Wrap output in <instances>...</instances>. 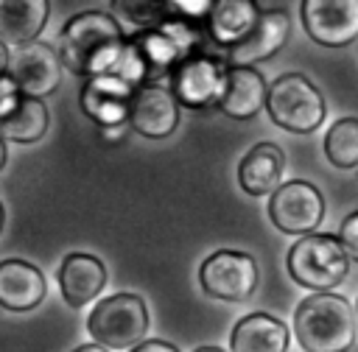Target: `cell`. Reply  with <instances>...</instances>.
<instances>
[{
	"label": "cell",
	"instance_id": "obj_1",
	"mask_svg": "<svg viewBox=\"0 0 358 352\" xmlns=\"http://www.w3.org/2000/svg\"><path fill=\"white\" fill-rule=\"evenodd\" d=\"M126 47V34L109 11H81L70 17L59 34V61L73 75H112Z\"/></svg>",
	"mask_w": 358,
	"mask_h": 352
},
{
	"label": "cell",
	"instance_id": "obj_2",
	"mask_svg": "<svg viewBox=\"0 0 358 352\" xmlns=\"http://www.w3.org/2000/svg\"><path fill=\"white\" fill-rule=\"evenodd\" d=\"M355 327V310L338 293H310L294 313V335L305 352H347Z\"/></svg>",
	"mask_w": 358,
	"mask_h": 352
},
{
	"label": "cell",
	"instance_id": "obj_3",
	"mask_svg": "<svg viewBox=\"0 0 358 352\" xmlns=\"http://www.w3.org/2000/svg\"><path fill=\"white\" fill-rule=\"evenodd\" d=\"M285 265L296 285L310 288L313 293H330V288L347 277L350 257L333 235H302L288 249Z\"/></svg>",
	"mask_w": 358,
	"mask_h": 352
},
{
	"label": "cell",
	"instance_id": "obj_4",
	"mask_svg": "<svg viewBox=\"0 0 358 352\" xmlns=\"http://www.w3.org/2000/svg\"><path fill=\"white\" fill-rule=\"evenodd\" d=\"M266 109L271 120L294 134H310L324 120V98L302 73H282L268 84Z\"/></svg>",
	"mask_w": 358,
	"mask_h": 352
},
{
	"label": "cell",
	"instance_id": "obj_5",
	"mask_svg": "<svg viewBox=\"0 0 358 352\" xmlns=\"http://www.w3.org/2000/svg\"><path fill=\"white\" fill-rule=\"evenodd\" d=\"M92 341L103 349H134L148 330V310L137 293H112L101 299L87 318Z\"/></svg>",
	"mask_w": 358,
	"mask_h": 352
},
{
	"label": "cell",
	"instance_id": "obj_6",
	"mask_svg": "<svg viewBox=\"0 0 358 352\" xmlns=\"http://www.w3.org/2000/svg\"><path fill=\"white\" fill-rule=\"evenodd\" d=\"M227 61L221 53L201 47L193 56H187L176 70L168 75L171 78V92L182 106L190 109H210L221 103L224 87H227Z\"/></svg>",
	"mask_w": 358,
	"mask_h": 352
},
{
	"label": "cell",
	"instance_id": "obj_7",
	"mask_svg": "<svg viewBox=\"0 0 358 352\" xmlns=\"http://www.w3.org/2000/svg\"><path fill=\"white\" fill-rule=\"evenodd\" d=\"M201 291L213 299L243 302L257 288V263L246 251H213L199 268Z\"/></svg>",
	"mask_w": 358,
	"mask_h": 352
},
{
	"label": "cell",
	"instance_id": "obj_8",
	"mask_svg": "<svg viewBox=\"0 0 358 352\" xmlns=\"http://www.w3.org/2000/svg\"><path fill=\"white\" fill-rule=\"evenodd\" d=\"M6 75L11 78V84L17 87L20 95L42 101V98H48L50 92L59 89L62 61H59V53L50 45L31 42V45H22V47L11 50Z\"/></svg>",
	"mask_w": 358,
	"mask_h": 352
},
{
	"label": "cell",
	"instance_id": "obj_9",
	"mask_svg": "<svg viewBox=\"0 0 358 352\" xmlns=\"http://www.w3.org/2000/svg\"><path fill=\"white\" fill-rule=\"evenodd\" d=\"M324 215L322 193L302 179L280 184L268 198V218L280 232L288 235H310Z\"/></svg>",
	"mask_w": 358,
	"mask_h": 352
},
{
	"label": "cell",
	"instance_id": "obj_10",
	"mask_svg": "<svg viewBox=\"0 0 358 352\" xmlns=\"http://www.w3.org/2000/svg\"><path fill=\"white\" fill-rule=\"evenodd\" d=\"M302 25L324 47H344L358 39V0H305Z\"/></svg>",
	"mask_w": 358,
	"mask_h": 352
},
{
	"label": "cell",
	"instance_id": "obj_11",
	"mask_svg": "<svg viewBox=\"0 0 358 352\" xmlns=\"http://www.w3.org/2000/svg\"><path fill=\"white\" fill-rule=\"evenodd\" d=\"M131 98L134 89L115 75H95L87 78V84L81 87V109L92 123H98V129L126 126Z\"/></svg>",
	"mask_w": 358,
	"mask_h": 352
},
{
	"label": "cell",
	"instance_id": "obj_12",
	"mask_svg": "<svg viewBox=\"0 0 358 352\" xmlns=\"http://www.w3.org/2000/svg\"><path fill=\"white\" fill-rule=\"evenodd\" d=\"M129 126L151 140H162L173 134L179 126V101L173 92L162 84H145L134 89L131 98V112H129Z\"/></svg>",
	"mask_w": 358,
	"mask_h": 352
},
{
	"label": "cell",
	"instance_id": "obj_13",
	"mask_svg": "<svg viewBox=\"0 0 358 352\" xmlns=\"http://www.w3.org/2000/svg\"><path fill=\"white\" fill-rule=\"evenodd\" d=\"M291 22L285 11H260L255 28L232 47L221 50L227 67H252L255 61L271 59L288 39Z\"/></svg>",
	"mask_w": 358,
	"mask_h": 352
},
{
	"label": "cell",
	"instance_id": "obj_14",
	"mask_svg": "<svg viewBox=\"0 0 358 352\" xmlns=\"http://www.w3.org/2000/svg\"><path fill=\"white\" fill-rule=\"evenodd\" d=\"M45 293H48V282L36 265L17 257L0 263V307L25 313L39 307Z\"/></svg>",
	"mask_w": 358,
	"mask_h": 352
},
{
	"label": "cell",
	"instance_id": "obj_15",
	"mask_svg": "<svg viewBox=\"0 0 358 352\" xmlns=\"http://www.w3.org/2000/svg\"><path fill=\"white\" fill-rule=\"evenodd\" d=\"M106 285V268L95 254L73 251L59 265V288L70 307H84Z\"/></svg>",
	"mask_w": 358,
	"mask_h": 352
},
{
	"label": "cell",
	"instance_id": "obj_16",
	"mask_svg": "<svg viewBox=\"0 0 358 352\" xmlns=\"http://www.w3.org/2000/svg\"><path fill=\"white\" fill-rule=\"evenodd\" d=\"M260 11H257V3L252 0H215L207 11V20H204V28H207V36L215 47L227 50L232 45H238L257 22Z\"/></svg>",
	"mask_w": 358,
	"mask_h": 352
},
{
	"label": "cell",
	"instance_id": "obj_17",
	"mask_svg": "<svg viewBox=\"0 0 358 352\" xmlns=\"http://www.w3.org/2000/svg\"><path fill=\"white\" fill-rule=\"evenodd\" d=\"M50 3L48 0H0V42L8 47H22L36 42L48 25Z\"/></svg>",
	"mask_w": 358,
	"mask_h": 352
},
{
	"label": "cell",
	"instance_id": "obj_18",
	"mask_svg": "<svg viewBox=\"0 0 358 352\" xmlns=\"http://www.w3.org/2000/svg\"><path fill=\"white\" fill-rule=\"evenodd\" d=\"M266 81L255 67H229L218 109L235 120H252L266 106Z\"/></svg>",
	"mask_w": 358,
	"mask_h": 352
},
{
	"label": "cell",
	"instance_id": "obj_19",
	"mask_svg": "<svg viewBox=\"0 0 358 352\" xmlns=\"http://www.w3.org/2000/svg\"><path fill=\"white\" fill-rule=\"evenodd\" d=\"M285 156L274 142H257L238 165V182L249 196H268L280 187Z\"/></svg>",
	"mask_w": 358,
	"mask_h": 352
},
{
	"label": "cell",
	"instance_id": "obj_20",
	"mask_svg": "<svg viewBox=\"0 0 358 352\" xmlns=\"http://www.w3.org/2000/svg\"><path fill=\"white\" fill-rule=\"evenodd\" d=\"M229 346L232 352H285L288 327L268 313H249L235 324Z\"/></svg>",
	"mask_w": 358,
	"mask_h": 352
},
{
	"label": "cell",
	"instance_id": "obj_21",
	"mask_svg": "<svg viewBox=\"0 0 358 352\" xmlns=\"http://www.w3.org/2000/svg\"><path fill=\"white\" fill-rule=\"evenodd\" d=\"M48 123H50V115L45 101L14 95L8 106L0 112V137L11 142H36L45 137Z\"/></svg>",
	"mask_w": 358,
	"mask_h": 352
},
{
	"label": "cell",
	"instance_id": "obj_22",
	"mask_svg": "<svg viewBox=\"0 0 358 352\" xmlns=\"http://www.w3.org/2000/svg\"><path fill=\"white\" fill-rule=\"evenodd\" d=\"M324 156L341 170L358 168V117H341L327 129Z\"/></svg>",
	"mask_w": 358,
	"mask_h": 352
},
{
	"label": "cell",
	"instance_id": "obj_23",
	"mask_svg": "<svg viewBox=\"0 0 358 352\" xmlns=\"http://www.w3.org/2000/svg\"><path fill=\"white\" fill-rule=\"evenodd\" d=\"M115 8V20H123L129 25L140 31H151V28H159L165 20H171L176 11H173V3H131V0H117L112 3Z\"/></svg>",
	"mask_w": 358,
	"mask_h": 352
},
{
	"label": "cell",
	"instance_id": "obj_24",
	"mask_svg": "<svg viewBox=\"0 0 358 352\" xmlns=\"http://www.w3.org/2000/svg\"><path fill=\"white\" fill-rule=\"evenodd\" d=\"M338 240L347 251V257L358 260V210L350 212L344 221H341V229H338Z\"/></svg>",
	"mask_w": 358,
	"mask_h": 352
},
{
	"label": "cell",
	"instance_id": "obj_25",
	"mask_svg": "<svg viewBox=\"0 0 358 352\" xmlns=\"http://www.w3.org/2000/svg\"><path fill=\"white\" fill-rule=\"evenodd\" d=\"M131 352H179V346H173L171 341H159V338H151V341H143V344H137Z\"/></svg>",
	"mask_w": 358,
	"mask_h": 352
},
{
	"label": "cell",
	"instance_id": "obj_26",
	"mask_svg": "<svg viewBox=\"0 0 358 352\" xmlns=\"http://www.w3.org/2000/svg\"><path fill=\"white\" fill-rule=\"evenodd\" d=\"M14 95H20V92H17V87L11 84V78H8V75H3V78H0V112L8 106V101H11Z\"/></svg>",
	"mask_w": 358,
	"mask_h": 352
},
{
	"label": "cell",
	"instance_id": "obj_27",
	"mask_svg": "<svg viewBox=\"0 0 358 352\" xmlns=\"http://www.w3.org/2000/svg\"><path fill=\"white\" fill-rule=\"evenodd\" d=\"M131 126L126 123V126H115V129H101V134L106 137V140H112V142H117V140H123V134L129 131Z\"/></svg>",
	"mask_w": 358,
	"mask_h": 352
},
{
	"label": "cell",
	"instance_id": "obj_28",
	"mask_svg": "<svg viewBox=\"0 0 358 352\" xmlns=\"http://www.w3.org/2000/svg\"><path fill=\"white\" fill-rule=\"evenodd\" d=\"M8 56H11V50H8V47L0 42V78L8 73Z\"/></svg>",
	"mask_w": 358,
	"mask_h": 352
},
{
	"label": "cell",
	"instance_id": "obj_29",
	"mask_svg": "<svg viewBox=\"0 0 358 352\" xmlns=\"http://www.w3.org/2000/svg\"><path fill=\"white\" fill-rule=\"evenodd\" d=\"M73 352H109V349H103V346H98V344H84V346H78V349H73Z\"/></svg>",
	"mask_w": 358,
	"mask_h": 352
},
{
	"label": "cell",
	"instance_id": "obj_30",
	"mask_svg": "<svg viewBox=\"0 0 358 352\" xmlns=\"http://www.w3.org/2000/svg\"><path fill=\"white\" fill-rule=\"evenodd\" d=\"M3 165H6V140L0 137V170H3Z\"/></svg>",
	"mask_w": 358,
	"mask_h": 352
},
{
	"label": "cell",
	"instance_id": "obj_31",
	"mask_svg": "<svg viewBox=\"0 0 358 352\" xmlns=\"http://www.w3.org/2000/svg\"><path fill=\"white\" fill-rule=\"evenodd\" d=\"M193 352H224V349H218V346H199V349H193Z\"/></svg>",
	"mask_w": 358,
	"mask_h": 352
},
{
	"label": "cell",
	"instance_id": "obj_32",
	"mask_svg": "<svg viewBox=\"0 0 358 352\" xmlns=\"http://www.w3.org/2000/svg\"><path fill=\"white\" fill-rule=\"evenodd\" d=\"M3 223H6V210H3V204H0V232H3Z\"/></svg>",
	"mask_w": 358,
	"mask_h": 352
},
{
	"label": "cell",
	"instance_id": "obj_33",
	"mask_svg": "<svg viewBox=\"0 0 358 352\" xmlns=\"http://www.w3.org/2000/svg\"><path fill=\"white\" fill-rule=\"evenodd\" d=\"M352 310H355V324H358V302H355V307H352Z\"/></svg>",
	"mask_w": 358,
	"mask_h": 352
}]
</instances>
